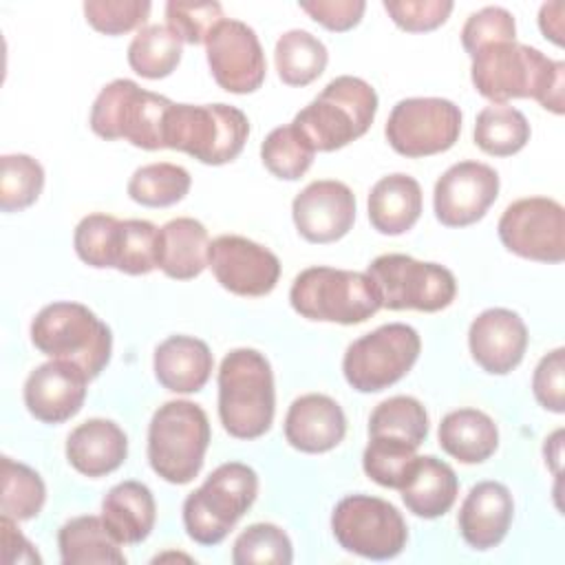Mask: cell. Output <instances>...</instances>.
I'll use <instances>...</instances> for the list:
<instances>
[{
	"label": "cell",
	"mask_w": 565,
	"mask_h": 565,
	"mask_svg": "<svg viewBox=\"0 0 565 565\" xmlns=\"http://www.w3.org/2000/svg\"><path fill=\"white\" fill-rule=\"evenodd\" d=\"M470 57L472 84L477 93L492 104L532 97L545 110L563 115V62H554L539 49L519 44L516 40L488 44Z\"/></svg>",
	"instance_id": "6da1fadb"
},
{
	"label": "cell",
	"mask_w": 565,
	"mask_h": 565,
	"mask_svg": "<svg viewBox=\"0 0 565 565\" xmlns=\"http://www.w3.org/2000/svg\"><path fill=\"white\" fill-rule=\"evenodd\" d=\"M276 391L269 360L256 349L230 351L218 369V419L236 439H258L274 422Z\"/></svg>",
	"instance_id": "7a4b0ae2"
},
{
	"label": "cell",
	"mask_w": 565,
	"mask_h": 565,
	"mask_svg": "<svg viewBox=\"0 0 565 565\" xmlns=\"http://www.w3.org/2000/svg\"><path fill=\"white\" fill-rule=\"evenodd\" d=\"M377 113V93L362 77L340 75L296 117L294 128L316 152H333L360 139Z\"/></svg>",
	"instance_id": "3957f363"
},
{
	"label": "cell",
	"mask_w": 565,
	"mask_h": 565,
	"mask_svg": "<svg viewBox=\"0 0 565 565\" xmlns=\"http://www.w3.org/2000/svg\"><path fill=\"white\" fill-rule=\"evenodd\" d=\"M33 347L51 360H64L79 366L88 380H95L110 362L113 335L86 305L53 302L38 311L31 322Z\"/></svg>",
	"instance_id": "277c9868"
},
{
	"label": "cell",
	"mask_w": 565,
	"mask_h": 565,
	"mask_svg": "<svg viewBox=\"0 0 565 565\" xmlns=\"http://www.w3.org/2000/svg\"><path fill=\"white\" fill-rule=\"evenodd\" d=\"M249 137L247 115L230 104H174L166 115V148L205 166L234 161Z\"/></svg>",
	"instance_id": "5b68a950"
},
{
	"label": "cell",
	"mask_w": 565,
	"mask_h": 565,
	"mask_svg": "<svg viewBox=\"0 0 565 565\" xmlns=\"http://www.w3.org/2000/svg\"><path fill=\"white\" fill-rule=\"evenodd\" d=\"M296 313L316 322L360 324L382 309L377 287L366 271L335 267H307L289 289Z\"/></svg>",
	"instance_id": "8992f818"
},
{
	"label": "cell",
	"mask_w": 565,
	"mask_h": 565,
	"mask_svg": "<svg viewBox=\"0 0 565 565\" xmlns=\"http://www.w3.org/2000/svg\"><path fill=\"white\" fill-rule=\"evenodd\" d=\"M205 411L190 399H172L159 406L148 426L150 468L168 483H190L203 466L210 446Z\"/></svg>",
	"instance_id": "52a82bcc"
},
{
	"label": "cell",
	"mask_w": 565,
	"mask_h": 565,
	"mask_svg": "<svg viewBox=\"0 0 565 565\" xmlns=\"http://www.w3.org/2000/svg\"><path fill=\"white\" fill-rule=\"evenodd\" d=\"M258 494V475L241 461L221 463L183 501V525L199 545H218Z\"/></svg>",
	"instance_id": "ba28073f"
},
{
	"label": "cell",
	"mask_w": 565,
	"mask_h": 565,
	"mask_svg": "<svg viewBox=\"0 0 565 565\" xmlns=\"http://www.w3.org/2000/svg\"><path fill=\"white\" fill-rule=\"evenodd\" d=\"M170 106L168 97L143 90L132 79H113L93 102L90 128L106 141L126 139L135 148L161 150Z\"/></svg>",
	"instance_id": "9c48e42d"
},
{
	"label": "cell",
	"mask_w": 565,
	"mask_h": 565,
	"mask_svg": "<svg viewBox=\"0 0 565 565\" xmlns=\"http://www.w3.org/2000/svg\"><path fill=\"white\" fill-rule=\"evenodd\" d=\"M382 307L391 311H441L457 296L452 271L439 263H424L406 254H382L366 267Z\"/></svg>",
	"instance_id": "30bf717a"
},
{
	"label": "cell",
	"mask_w": 565,
	"mask_h": 565,
	"mask_svg": "<svg viewBox=\"0 0 565 565\" xmlns=\"http://www.w3.org/2000/svg\"><path fill=\"white\" fill-rule=\"evenodd\" d=\"M419 351L422 340L411 324L388 322L347 347L342 373L355 391L380 393L413 369Z\"/></svg>",
	"instance_id": "8fae6325"
},
{
	"label": "cell",
	"mask_w": 565,
	"mask_h": 565,
	"mask_svg": "<svg viewBox=\"0 0 565 565\" xmlns=\"http://www.w3.org/2000/svg\"><path fill=\"white\" fill-rule=\"evenodd\" d=\"M331 532L342 550L371 561L395 558L408 541L402 512L371 494L340 499L331 512Z\"/></svg>",
	"instance_id": "7c38bea8"
},
{
	"label": "cell",
	"mask_w": 565,
	"mask_h": 565,
	"mask_svg": "<svg viewBox=\"0 0 565 565\" xmlns=\"http://www.w3.org/2000/svg\"><path fill=\"white\" fill-rule=\"evenodd\" d=\"M461 132V110L444 97H408L393 106L386 119V141L411 159L450 150Z\"/></svg>",
	"instance_id": "4fadbf2b"
},
{
	"label": "cell",
	"mask_w": 565,
	"mask_h": 565,
	"mask_svg": "<svg viewBox=\"0 0 565 565\" xmlns=\"http://www.w3.org/2000/svg\"><path fill=\"white\" fill-rule=\"evenodd\" d=\"M497 232L503 247L521 258L552 265L565 258V210L554 199L527 196L510 203Z\"/></svg>",
	"instance_id": "5bb4252c"
},
{
	"label": "cell",
	"mask_w": 565,
	"mask_h": 565,
	"mask_svg": "<svg viewBox=\"0 0 565 565\" xmlns=\"http://www.w3.org/2000/svg\"><path fill=\"white\" fill-rule=\"evenodd\" d=\"M205 55L214 82L234 95L263 86L267 62L258 35L241 20H221L205 40Z\"/></svg>",
	"instance_id": "9a60e30c"
},
{
	"label": "cell",
	"mask_w": 565,
	"mask_h": 565,
	"mask_svg": "<svg viewBox=\"0 0 565 565\" xmlns=\"http://www.w3.org/2000/svg\"><path fill=\"white\" fill-rule=\"evenodd\" d=\"M207 265L223 289L243 298L267 296L280 278L278 256L236 234H221L210 241Z\"/></svg>",
	"instance_id": "2e32d148"
},
{
	"label": "cell",
	"mask_w": 565,
	"mask_h": 565,
	"mask_svg": "<svg viewBox=\"0 0 565 565\" xmlns=\"http://www.w3.org/2000/svg\"><path fill=\"white\" fill-rule=\"evenodd\" d=\"M499 196V174L481 161H459L435 183L433 210L446 227H468L486 216Z\"/></svg>",
	"instance_id": "e0dca14e"
},
{
	"label": "cell",
	"mask_w": 565,
	"mask_h": 565,
	"mask_svg": "<svg viewBox=\"0 0 565 565\" xmlns=\"http://www.w3.org/2000/svg\"><path fill=\"white\" fill-rule=\"evenodd\" d=\"M291 218L298 234L309 243H335L355 223V196L335 179L311 181L291 203Z\"/></svg>",
	"instance_id": "ac0fdd59"
},
{
	"label": "cell",
	"mask_w": 565,
	"mask_h": 565,
	"mask_svg": "<svg viewBox=\"0 0 565 565\" xmlns=\"http://www.w3.org/2000/svg\"><path fill=\"white\" fill-rule=\"evenodd\" d=\"M86 373L64 360L35 366L24 382V406L42 424H62L75 417L86 399Z\"/></svg>",
	"instance_id": "d6986e66"
},
{
	"label": "cell",
	"mask_w": 565,
	"mask_h": 565,
	"mask_svg": "<svg viewBox=\"0 0 565 565\" xmlns=\"http://www.w3.org/2000/svg\"><path fill=\"white\" fill-rule=\"evenodd\" d=\"M472 360L490 375L514 371L527 349V327L523 318L503 307L481 311L468 329Z\"/></svg>",
	"instance_id": "ffe728a7"
},
{
	"label": "cell",
	"mask_w": 565,
	"mask_h": 565,
	"mask_svg": "<svg viewBox=\"0 0 565 565\" xmlns=\"http://www.w3.org/2000/svg\"><path fill=\"white\" fill-rule=\"evenodd\" d=\"M347 435V417L335 399L307 393L291 402L285 415V439L291 448L309 455L333 450Z\"/></svg>",
	"instance_id": "44dd1931"
},
{
	"label": "cell",
	"mask_w": 565,
	"mask_h": 565,
	"mask_svg": "<svg viewBox=\"0 0 565 565\" xmlns=\"http://www.w3.org/2000/svg\"><path fill=\"white\" fill-rule=\"evenodd\" d=\"M514 516V499L499 481H479L466 494L459 508V532L472 550L497 547Z\"/></svg>",
	"instance_id": "7402d4cb"
},
{
	"label": "cell",
	"mask_w": 565,
	"mask_h": 565,
	"mask_svg": "<svg viewBox=\"0 0 565 565\" xmlns=\"http://www.w3.org/2000/svg\"><path fill=\"white\" fill-rule=\"evenodd\" d=\"M128 457V437L110 419L82 422L66 437V459L84 477L97 479L115 472Z\"/></svg>",
	"instance_id": "603a6c76"
},
{
	"label": "cell",
	"mask_w": 565,
	"mask_h": 565,
	"mask_svg": "<svg viewBox=\"0 0 565 565\" xmlns=\"http://www.w3.org/2000/svg\"><path fill=\"white\" fill-rule=\"evenodd\" d=\"M157 382L172 393H199L214 369L210 347L194 335H170L152 358Z\"/></svg>",
	"instance_id": "cb8c5ba5"
},
{
	"label": "cell",
	"mask_w": 565,
	"mask_h": 565,
	"mask_svg": "<svg viewBox=\"0 0 565 565\" xmlns=\"http://www.w3.org/2000/svg\"><path fill=\"white\" fill-rule=\"evenodd\" d=\"M210 236L201 221L179 216L159 227L157 267L174 280H192L207 267Z\"/></svg>",
	"instance_id": "d4e9b609"
},
{
	"label": "cell",
	"mask_w": 565,
	"mask_h": 565,
	"mask_svg": "<svg viewBox=\"0 0 565 565\" xmlns=\"http://www.w3.org/2000/svg\"><path fill=\"white\" fill-rule=\"evenodd\" d=\"M102 519L121 545L146 541L157 521V503L150 488L132 479L113 486L102 501Z\"/></svg>",
	"instance_id": "484cf974"
},
{
	"label": "cell",
	"mask_w": 565,
	"mask_h": 565,
	"mask_svg": "<svg viewBox=\"0 0 565 565\" xmlns=\"http://www.w3.org/2000/svg\"><path fill=\"white\" fill-rule=\"evenodd\" d=\"M422 216V188L402 172L382 177L369 192V221L386 236L408 232Z\"/></svg>",
	"instance_id": "4316f807"
},
{
	"label": "cell",
	"mask_w": 565,
	"mask_h": 565,
	"mask_svg": "<svg viewBox=\"0 0 565 565\" xmlns=\"http://www.w3.org/2000/svg\"><path fill=\"white\" fill-rule=\"evenodd\" d=\"M399 492L408 512L419 519H437L455 505L459 481L446 461L424 455L417 457V463Z\"/></svg>",
	"instance_id": "83f0119b"
},
{
	"label": "cell",
	"mask_w": 565,
	"mask_h": 565,
	"mask_svg": "<svg viewBox=\"0 0 565 565\" xmlns=\"http://www.w3.org/2000/svg\"><path fill=\"white\" fill-rule=\"evenodd\" d=\"M439 446L461 463H481L499 446V430L490 415L477 408L450 411L439 424Z\"/></svg>",
	"instance_id": "f1b7e54d"
},
{
	"label": "cell",
	"mask_w": 565,
	"mask_h": 565,
	"mask_svg": "<svg viewBox=\"0 0 565 565\" xmlns=\"http://www.w3.org/2000/svg\"><path fill=\"white\" fill-rule=\"evenodd\" d=\"M60 558L64 565H124L121 543L102 516L84 514L66 521L57 532Z\"/></svg>",
	"instance_id": "f546056e"
},
{
	"label": "cell",
	"mask_w": 565,
	"mask_h": 565,
	"mask_svg": "<svg viewBox=\"0 0 565 565\" xmlns=\"http://www.w3.org/2000/svg\"><path fill=\"white\" fill-rule=\"evenodd\" d=\"M274 60L282 84L307 86L324 73L329 53L327 46L309 31L291 29L278 38Z\"/></svg>",
	"instance_id": "4dcf8cb0"
},
{
	"label": "cell",
	"mask_w": 565,
	"mask_h": 565,
	"mask_svg": "<svg viewBox=\"0 0 565 565\" xmlns=\"http://www.w3.org/2000/svg\"><path fill=\"white\" fill-rule=\"evenodd\" d=\"M530 141V124L508 104L486 106L475 121V143L492 157H512Z\"/></svg>",
	"instance_id": "1f68e13d"
},
{
	"label": "cell",
	"mask_w": 565,
	"mask_h": 565,
	"mask_svg": "<svg viewBox=\"0 0 565 565\" xmlns=\"http://www.w3.org/2000/svg\"><path fill=\"white\" fill-rule=\"evenodd\" d=\"M181 44L170 26H141L128 46V64L146 79L168 77L181 62Z\"/></svg>",
	"instance_id": "d6a6232c"
},
{
	"label": "cell",
	"mask_w": 565,
	"mask_h": 565,
	"mask_svg": "<svg viewBox=\"0 0 565 565\" xmlns=\"http://www.w3.org/2000/svg\"><path fill=\"white\" fill-rule=\"evenodd\" d=\"M0 512L13 521H29L38 516L46 501V486L42 477L11 457H2L0 461Z\"/></svg>",
	"instance_id": "836d02e7"
},
{
	"label": "cell",
	"mask_w": 565,
	"mask_h": 565,
	"mask_svg": "<svg viewBox=\"0 0 565 565\" xmlns=\"http://www.w3.org/2000/svg\"><path fill=\"white\" fill-rule=\"evenodd\" d=\"M192 185V177L177 163H148L132 172L128 196L146 207H168L179 203Z\"/></svg>",
	"instance_id": "e575fe53"
},
{
	"label": "cell",
	"mask_w": 565,
	"mask_h": 565,
	"mask_svg": "<svg viewBox=\"0 0 565 565\" xmlns=\"http://www.w3.org/2000/svg\"><path fill=\"white\" fill-rule=\"evenodd\" d=\"M417 446L397 437H371L362 452V468L382 488L402 490L417 463Z\"/></svg>",
	"instance_id": "d590c367"
},
{
	"label": "cell",
	"mask_w": 565,
	"mask_h": 565,
	"mask_svg": "<svg viewBox=\"0 0 565 565\" xmlns=\"http://www.w3.org/2000/svg\"><path fill=\"white\" fill-rule=\"evenodd\" d=\"M397 437L419 446L428 437V413L411 395H395L380 402L369 419V437Z\"/></svg>",
	"instance_id": "8d00e7d4"
},
{
	"label": "cell",
	"mask_w": 565,
	"mask_h": 565,
	"mask_svg": "<svg viewBox=\"0 0 565 565\" xmlns=\"http://www.w3.org/2000/svg\"><path fill=\"white\" fill-rule=\"evenodd\" d=\"M316 150L294 128V124L274 128L260 143L263 166L282 181L300 179L313 163Z\"/></svg>",
	"instance_id": "74e56055"
},
{
	"label": "cell",
	"mask_w": 565,
	"mask_h": 565,
	"mask_svg": "<svg viewBox=\"0 0 565 565\" xmlns=\"http://www.w3.org/2000/svg\"><path fill=\"white\" fill-rule=\"evenodd\" d=\"M159 227L150 221H119L115 241V267L128 276H146L157 269Z\"/></svg>",
	"instance_id": "f35d334b"
},
{
	"label": "cell",
	"mask_w": 565,
	"mask_h": 565,
	"mask_svg": "<svg viewBox=\"0 0 565 565\" xmlns=\"http://www.w3.org/2000/svg\"><path fill=\"white\" fill-rule=\"evenodd\" d=\"M44 188V168L29 154L0 159V210L20 212L38 201Z\"/></svg>",
	"instance_id": "ab89813d"
},
{
	"label": "cell",
	"mask_w": 565,
	"mask_h": 565,
	"mask_svg": "<svg viewBox=\"0 0 565 565\" xmlns=\"http://www.w3.org/2000/svg\"><path fill=\"white\" fill-rule=\"evenodd\" d=\"M294 561V547L287 532L274 523H254L245 527L232 545V563H269L289 565Z\"/></svg>",
	"instance_id": "60d3db41"
},
{
	"label": "cell",
	"mask_w": 565,
	"mask_h": 565,
	"mask_svg": "<svg viewBox=\"0 0 565 565\" xmlns=\"http://www.w3.org/2000/svg\"><path fill=\"white\" fill-rule=\"evenodd\" d=\"M119 218L110 214H88L84 216L73 234V247L82 263L106 269L115 267V241H117Z\"/></svg>",
	"instance_id": "b9f144b4"
},
{
	"label": "cell",
	"mask_w": 565,
	"mask_h": 565,
	"mask_svg": "<svg viewBox=\"0 0 565 565\" xmlns=\"http://www.w3.org/2000/svg\"><path fill=\"white\" fill-rule=\"evenodd\" d=\"M225 20L218 2L170 0L166 4V22L185 44H205L212 29Z\"/></svg>",
	"instance_id": "7bdbcfd3"
},
{
	"label": "cell",
	"mask_w": 565,
	"mask_h": 565,
	"mask_svg": "<svg viewBox=\"0 0 565 565\" xmlns=\"http://www.w3.org/2000/svg\"><path fill=\"white\" fill-rule=\"evenodd\" d=\"M152 4L146 0H88L84 2L86 22L104 35H124L141 26Z\"/></svg>",
	"instance_id": "ee69618b"
},
{
	"label": "cell",
	"mask_w": 565,
	"mask_h": 565,
	"mask_svg": "<svg viewBox=\"0 0 565 565\" xmlns=\"http://www.w3.org/2000/svg\"><path fill=\"white\" fill-rule=\"evenodd\" d=\"M516 40V24L508 9L503 7H483L472 13L461 29V44L468 55H475L479 49L494 42Z\"/></svg>",
	"instance_id": "f6af8a7d"
},
{
	"label": "cell",
	"mask_w": 565,
	"mask_h": 565,
	"mask_svg": "<svg viewBox=\"0 0 565 565\" xmlns=\"http://www.w3.org/2000/svg\"><path fill=\"white\" fill-rule=\"evenodd\" d=\"M452 2L448 0H386L384 11L391 20L408 33H426L441 26L450 11Z\"/></svg>",
	"instance_id": "bcb514c9"
},
{
	"label": "cell",
	"mask_w": 565,
	"mask_h": 565,
	"mask_svg": "<svg viewBox=\"0 0 565 565\" xmlns=\"http://www.w3.org/2000/svg\"><path fill=\"white\" fill-rule=\"evenodd\" d=\"M536 402L552 413L565 411V349L558 347L541 358L532 375Z\"/></svg>",
	"instance_id": "7dc6e473"
},
{
	"label": "cell",
	"mask_w": 565,
	"mask_h": 565,
	"mask_svg": "<svg viewBox=\"0 0 565 565\" xmlns=\"http://www.w3.org/2000/svg\"><path fill=\"white\" fill-rule=\"evenodd\" d=\"M298 7L311 20H316L318 24L335 33H344L353 29L366 11V2L362 0H309V2H298Z\"/></svg>",
	"instance_id": "c3c4849f"
},
{
	"label": "cell",
	"mask_w": 565,
	"mask_h": 565,
	"mask_svg": "<svg viewBox=\"0 0 565 565\" xmlns=\"http://www.w3.org/2000/svg\"><path fill=\"white\" fill-rule=\"evenodd\" d=\"M18 521L2 516L0 521V530H2V552H4V563L13 565V563H42L40 554L35 552V547L22 536V532L15 527Z\"/></svg>",
	"instance_id": "681fc988"
},
{
	"label": "cell",
	"mask_w": 565,
	"mask_h": 565,
	"mask_svg": "<svg viewBox=\"0 0 565 565\" xmlns=\"http://www.w3.org/2000/svg\"><path fill=\"white\" fill-rule=\"evenodd\" d=\"M563 11H565V4L561 0H554V2H547L541 7L539 11V26H541V33L554 42L556 46H563V33H565V26H563Z\"/></svg>",
	"instance_id": "f907efd6"
},
{
	"label": "cell",
	"mask_w": 565,
	"mask_h": 565,
	"mask_svg": "<svg viewBox=\"0 0 565 565\" xmlns=\"http://www.w3.org/2000/svg\"><path fill=\"white\" fill-rule=\"evenodd\" d=\"M561 437H563V430L558 428V430H554L547 439H545V463H550L552 466V470H554V475L558 477V470H561Z\"/></svg>",
	"instance_id": "816d5d0a"
}]
</instances>
